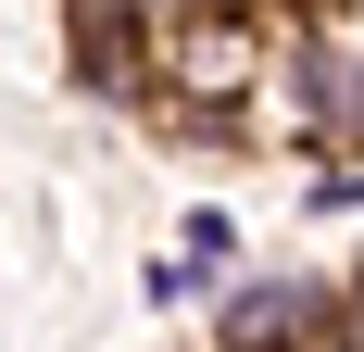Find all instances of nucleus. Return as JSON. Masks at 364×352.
Listing matches in <instances>:
<instances>
[{
    "instance_id": "obj_1",
    "label": "nucleus",
    "mask_w": 364,
    "mask_h": 352,
    "mask_svg": "<svg viewBox=\"0 0 364 352\" xmlns=\"http://www.w3.org/2000/svg\"><path fill=\"white\" fill-rule=\"evenodd\" d=\"M264 51H277V13H252V0L176 13V26L139 38V101L176 113V126H226V113L264 88Z\"/></svg>"
},
{
    "instance_id": "obj_2",
    "label": "nucleus",
    "mask_w": 364,
    "mask_h": 352,
    "mask_svg": "<svg viewBox=\"0 0 364 352\" xmlns=\"http://www.w3.org/2000/svg\"><path fill=\"white\" fill-rule=\"evenodd\" d=\"M277 63H289V126L314 139V164H352V101H364L352 13H301V26H277Z\"/></svg>"
},
{
    "instance_id": "obj_3",
    "label": "nucleus",
    "mask_w": 364,
    "mask_h": 352,
    "mask_svg": "<svg viewBox=\"0 0 364 352\" xmlns=\"http://www.w3.org/2000/svg\"><path fill=\"white\" fill-rule=\"evenodd\" d=\"M352 340V289H301V277H252L214 315V352H327Z\"/></svg>"
}]
</instances>
